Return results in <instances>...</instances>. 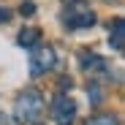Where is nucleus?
Masks as SVG:
<instances>
[{
    "label": "nucleus",
    "mask_w": 125,
    "mask_h": 125,
    "mask_svg": "<svg viewBox=\"0 0 125 125\" xmlns=\"http://www.w3.org/2000/svg\"><path fill=\"white\" fill-rule=\"evenodd\" d=\"M41 112H44V95H41L35 87H27L25 93H19L16 103H14V120L19 125H33Z\"/></svg>",
    "instance_id": "1"
},
{
    "label": "nucleus",
    "mask_w": 125,
    "mask_h": 125,
    "mask_svg": "<svg viewBox=\"0 0 125 125\" xmlns=\"http://www.w3.org/2000/svg\"><path fill=\"white\" fill-rule=\"evenodd\" d=\"M62 22H65V27H71V30L93 27L95 25V14L82 3V0H71V3L65 6V11H62Z\"/></svg>",
    "instance_id": "2"
},
{
    "label": "nucleus",
    "mask_w": 125,
    "mask_h": 125,
    "mask_svg": "<svg viewBox=\"0 0 125 125\" xmlns=\"http://www.w3.org/2000/svg\"><path fill=\"white\" fill-rule=\"evenodd\" d=\"M73 117H76V103H73L68 95L60 93V95L54 98V103H52V120H54L57 125H71Z\"/></svg>",
    "instance_id": "3"
},
{
    "label": "nucleus",
    "mask_w": 125,
    "mask_h": 125,
    "mask_svg": "<svg viewBox=\"0 0 125 125\" xmlns=\"http://www.w3.org/2000/svg\"><path fill=\"white\" fill-rule=\"evenodd\" d=\"M54 62H57V54H54V49H52V46H35L33 60H30V71H33V76L46 73V71H52V68H54Z\"/></svg>",
    "instance_id": "4"
},
{
    "label": "nucleus",
    "mask_w": 125,
    "mask_h": 125,
    "mask_svg": "<svg viewBox=\"0 0 125 125\" xmlns=\"http://www.w3.org/2000/svg\"><path fill=\"white\" fill-rule=\"evenodd\" d=\"M109 44H112V49H117V52H122V44H125V19H114L112 22V30H109Z\"/></svg>",
    "instance_id": "5"
},
{
    "label": "nucleus",
    "mask_w": 125,
    "mask_h": 125,
    "mask_svg": "<svg viewBox=\"0 0 125 125\" xmlns=\"http://www.w3.org/2000/svg\"><path fill=\"white\" fill-rule=\"evenodd\" d=\"M82 68L90 71V73H101V71H106V62H103L98 54H87V52H82Z\"/></svg>",
    "instance_id": "6"
},
{
    "label": "nucleus",
    "mask_w": 125,
    "mask_h": 125,
    "mask_svg": "<svg viewBox=\"0 0 125 125\" xmlns=\"http://www.w3.org/2000/svg\"><path fill=\"white\" fill-rule=\"evenodd\" d=\"M38 35H41V33H38L35 27H25L22 33H19V38H16V41H19V46H33L35 41H38Z\"/></svg>",
    "instance_id": "7"
},
{
    "label": "nucleus",
    "mask_w": 125,
    "mask_h": 125,
    "mask_svg": "<svg viewBox=\"0 0 125 125\" xmlns=\"http://www.w3.org/2000/svg\"><path fill=\"white\" fill-rule=\"evenodd\" d=\"M84 125H120V120H117L114 114H106V112H103V114H93Z\"/></svg>",
    "instance_id": "8"
},
{
    "label": "nucleus",
    "mask_w": 125,
    "mask_h": 125,
    "mask_svg": "<svg viewBox=\"0 0 125 125\" xmlns=\"http://www.w3.org/2000/svg\"><path fill=\"white\" fill-rule=\"evenodd\" d=\"M8 19H11V11L0 6V25H3V22H8Z\"/></svg>",
    "instance_id": "9"
},
{
    "label": "nucleus",
    "mask_w": 125,
    "mask_h": 125,
    "mask_svg": "<svg viewBox=\"0 0 125 125\" xmlns=\"http://www.w3.org/2000/svg\"><path fill=\"white\" fill-rule=\"evenodd\" d=\"M19 11H22V14H33V6H30V3H25L22 8H19Z\"/></svg>",
    "instance_id": "10"
}]
</instances>
